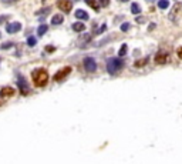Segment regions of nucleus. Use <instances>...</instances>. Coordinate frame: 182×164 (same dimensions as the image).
Returning <instances> with one entry per match:
<instances>
[{"label": "nucleus", "instance_id": "nucleus-20", "mask_svg": "<svg viewBox=\"0 0 182 164\" xmlns=\"http://www.w3.org/2000/svg\"><path fill=\"white\" fill-rule=\"evenodd\" d=\"M13 46H14L13 41H7V43H2V44H0V48H2V50H7V48L13 47Z\"/></svg>", "mask_w": 182, "mask_h": 164}, {"label": "nucleus", "instance_id": "nucleus-4", "mask_svg": "<svg viewBox=\"0 0 182 164\" xmlns=\"http://www.w3.org/2000/svg\"><path fill=\"white\" fill-rule=\"evenodd\" d=\"M17 86H19L20 89V93L23 94V96H27L29 94V84H27L26 78L23 77V76H19V78H17Z\"/></svg>", "mask_w": 182, "mask_h": 164}, {"label": "nucleus", "instance_id": "nucleus-7", "mask_svg": "<svg viewBox=\"0 0 182 164\" xmlns=\"http://www.w3.org/2000/svg\"><path fill=\"white\" fill-rule=\"evenodd\" d=\"M20 30H22V23H19V22L9 23L7 26H6V32L10 34H14V33H17V32H20Z\"/></svg>", "mask_w": 182, "mask_h": 164}, {"label": "nucleus", "instance_id": "nucleus-25", "mask_svg": "<svg viewBox=\"0 0 182 164\" xmlns=\"http://www.w3.org/2000/svg\"><path fill=\"white\" fill-rule=\"evenodd\" d=\"M105 29H107V24H103V26H101L98 30H97V29L94 30V33H95V34H100V33H103V32H105Z\"/></svg>", "mask_w": 182, "mask_h": 164}, {"label": "nucleus", "instance_id": "nucleus-11", "mask_svg": "<svg viewBox=\"0 0 182 164\" xmlns=\"http://www.w3.org/2000/svg\"><path fill=\"white\" fill-rule=\"evenodd\" d=\"M74 16L77 17L78 20H88V13H87L86 10H81V9H78V10H75Z\"/></svg>", "mask_w": 182, "mask_h": 164}, {"label": "nucleus", "instance_id": "nucleus-9", "mask_svg": "<svg viewBox=\"0 0 182 164\" xmlns=\"http://www.w3.org/2000/svg\"><path fill=\"white\" fill-rule=\"evenodd\" d=\"M14 93H16V90L13 89V87H3V89L0 90V97L6 99V97L14 96Z\"/></svg>", "mask_w": 182, "mask_h": 164}, {"label": "nucleus", "instance_id": "nucleus-32", "mask_svg": "<svg viewBox=\"0 0 182 164\" xmlns=\"http://www.w3.org/2000/svg\"><path fill=\"white\" fill-rule=\"evenodd\" d=\"M119 2H124V3H125V2H128V0H119Z\"/></svg>", "mask_w": 182, "mask_h": 164}, {"label": "nucleus", "instance_id": "nucleus-34", "mask_svg": "<svg viewBox=\"0 0 182 164\" xmlns=\"http://www.w3.org/2000/svg\"><path fill=\"white\" fill-rule=\"evenodd\" d=\"M148 2H154V0H148Z\"/></svg>", "mask_w": 182, "mask_h": 164}, {"label": "nucleus", "instance_id": "nucleus-5", "mask_svg": "<svg viewBox=\"0 0 182 164\" xmlns=\"http://www.w3.org/2000/svg\"><path fill=\"white\" fill-rule=\"evenodd\" d=\"M57 7L63 10L64 13H68L73 9V2L71 0H57Z\"/></svg>", "mask_w": 182, "mask_h": 164}, {"label": "nucleus", "instance_id": "nucleus-31", "mask_svg": "<svg viewBox=\"0 0 182 164\" xmlns=\"http://www.w3.org/2000/svg\"><path fill=\"white\" fill-rule=\"evenodd\" d=\"M178 56H179V59H182V47L178 50Z\"/></svg>", "mask_w": 182, "mask_h": 164}, {"label": "nucleus", "instance_id": "nucleus-17", "mask_svg": "<svg viewBox=\"0 0 182 164\" xmlns=\"http://www.w3.org/2000/svg\"><path fill=\"white\" fill-rule=\"evenodd\" d=\"M141 11V7L138 6V3H131V13L132 15H140Z\"/></svg>", "mask_w": 182, "mask_h": 164}, {"label": "nucleus", "instance_id": "nucleus-19", "mask_svg": "<svg viewBox=\"0 0 182 164\" xmlns=\"http://www.w3.org/2000/svg\"><path fill=\"white\" fill-rule=\"evenodd\" d=\"M47 30H48V27L46 24H40V27L37 29V34L38 36H43V34L47 33Z\"/></svg>", "mask_w": 182, "mask_h": 164}, {"label": "nucleus", "instance_id": "nucleus-27", "mask_svg": "<svg viewBox=\"0 0 182 164\" xmlns=\"http://www.w3.org/2000/svg\"><path fill=\"white\" fill-rule=\"evenodd\" d=\"M98 4H101L103 7H107L108 4H110V0H98Z\"/></svg>", "mask_w": 182, "mask_h": 164}, {"label": "nucleus", "instance_id": "nucleus-8", "mask_svg": "<svg viewBox=\"0 0 182 164\" xmlns=\"http://www.w3.org/2000/svg\"><path fill=\"white\" fill-rule=\"evenodd\" d=\"M90 41H91V34L86 33V34H83V36H80V37H78L77 44H78V47H84L86 44H88Z\"/></svg>", "mask_w": 182, "mask_h": 164}, {"label": "nucleus", "instance_id": "nucleus-22", "mask_svg": "<svg viewBox=\"0 0 182 164\" xmlns=\"http://www.w3.org/2000/svg\"><path fill=\"white\" fill-rule=\"evenodd\" d=\"M36 43H37V40H36V37H34V36H30V37L27 39V44H29L30 47L36 46Z\"/></svg>", "mask_w": 182, "mask_h": 164}, {"label": "nucleus", "instance_id": "nucleus-23", "mask_svg": "<svg viewBox=\"0 0 182 164\" xmlns=\"http://www.w3.org/2000/svg\"><path fill=\"white\" fill-rule=\"evenodd\" d=\"M86 3H87V4H90V6H91V7H93L94 10H98V4H97L95 0H86Z\"/></svg>", "mask_w": 182, "mask_h": 164}, {"label": "nucleus", "instance_id": "nucleus-33", "mask_svg": "<svg viewBox=\"0 0 182 164\" xmlns=\"http://www.w3.org/2000/svg\"><path fill=\"white\" fill-rule=\"evenodd\" d=\"M73 2H80V0H73Z\"/></svg>", "mask_w": 182, "mask_h": 164}, {"label": "nucleus", "instance_id": "nucleus-1", "mask_svg": "<svg viewBox=\"0 0 182 164\" xmlns=\"http://www.w3.org/2000/svg\"><path fill=\"white\" fill-rule=\"evenodd\" d=\"M31 78H33V83L37 87H44L48 82V73L46 69H34L31 71Z\"/></svg>", "mask_w": 182, "mask_h": 164}, {"label": "nucleus", "instance_id": "nucleus-6", "mask_svg": "<svg viewBox=\"0 0 182 164\" xmlns=\"http://www.w3.org/2000/svg\"><path fill=\"white\" fill-rule=\"evenodd\" d=\"M70 71H71V67H64V69H61V70H59L56 74H54V82H63L64 78L70 74Z\"/></svg>", "mask_w": 182, "mask_h": 164}, {"label": "nucleus", "instance_id": "nucleus-28", "mask_svg": "<svg viewBox=\"0 0 182 164\" xmlns=\"http://www.w3.org/2000/svg\"><path fill=\"white\" fill-rule=\"evenodd\" d=\"M54 50H56L54 46H46V52H47V53H53Z\"/></svg>", "mask_w": 182, "mask_h": 164}, {"label": "nucleus", "instance_id": "nucleus-26", "mask_svg": "<svg viewBox=\"0 0 182 164\" xmlns=\"http://www.w3.org/2000/svg\"><path fill=\"white\" fill-rule=\"evenodd\" d=\"M135 22L138 23V24H142V23L147 22V19L145 17H142V16H137V19H135Z\"/></svg>", "mask_w": 182, "mask_h": 164}, {"label": "nucleus", "instance_id": "nucleus-29", "mask_svg": "<svg viewBox=\"0 0 182 164\" xmlns=\"http://www.w3.org/2000/svg\"><path fill=\"white\" fill-rule=\"evenodd\" d=\"M7 19H9V16H0V24H2V23H4V22H7Z\"/></svg>", "mask_w": 182, "mask_h": 164}, {"label": "nucleus", "instance_id": "nucleus-10", "mask_svg": "<svg viewBox=\"0 0 182 164\" xmlns=\"http://www.w3.org/2000/svg\"><path fill=\"white\" fill-rule=\"evenodd\" d=\"M167 60H168V54L165 52H158V53H156V56H155V61H156V63L164 64V63H167Z\"/></svg>", "mask_w": 182, "mask_h": 164}, {"label": "nucleus", "instance_id": "nucleus-21", "mask_svg": "<svg viewBox=\"0 0 182 164\" xmlns=\"http://www.w3.org/2000/svg\"><path fill=\"white\" fill-rule=\"evenodd\" d=\"M147 61H148V57H145V59H142V60H137V61H135V67H142V66L147 64Z\"/></svg>", "mask_w": 182, "mask_h": 164}, {"label": "nucleus", "instance_id": "nucleus-13", "mask_svg": "<svg viewBox=\"0 0 182 164\" xmlns=\"http://www.w3.org/2000/svg\"><path fill=\"white\" fill-rule=\"evenodd\" d=\"M73 30L74 32H78V33H81V32H84L86 30V24L84 23H81V22H77V23H73Z\"/></svg>", "mask_w": 182, "mask_h": 164}, {"label": "nucleus", "instance_id": "nucleus-2", "mask_svg": "<svg viewBox=\"0 0 182 164\" xmlns=\"http://www.w3.org/2000/svg\"><path fill=\"white\" fill-rule=\"evenodd\" d=\"M123 66H124V61L119 57L118 59L112 57V59H108V61H107V71L110 74H117L123 69Z\"/></svg>", "mask_w": 182, "mask_h": 164}, {"label": "nucleus", "instance_id": "nucleus-12", "mask_svg": "<svg viewBox=\"0 0 182 164\" xmlns=\"http://www.w3.org/2000/svg\"><path fill=\"white\" fill-rule=\"evenodd\" d=\"M181 10V3H176L174 6V9H172L171 10V13H169V20H172V22H175V17H176V13H178V11Z\"/></svg>", "mask_w": 182, "mask_h": 164}, {"label": "nucleus", "instance_id": "nucleus-3", "mask_svg": "<svg viewBox=\"0 0 182 164\" xmlns=\"http://www.w3.org/2000/svg\"><path fill=\"white\" fill-rule=\"evenodd\" d=\"M84 69L88 73H94L97 70V61L93 59V57H86L84 59Z\"/></svg>", "mask_w": 182, "mask_h": 164}, {"label": "nucleus", "instance_id": "nucleus-24", "mask_svg": "<svg viewBox=\"0 0 182 164\" xmlns=\"http://www.w3.org/2000/svg\"><path fill=\"white\" fill-rule=\"evenodd\" d=\"M130 27H131L130 23H123V24H121V32H124V33H125V32H128V30H130Z\"/></svg>", "mask_w": 182, "mask_h": 164}, {"label": "nucleus", "instance_id": "nucleus-35", "mask_svg": "<svg viewBox=\"0 0 182 164\" xmlns=\"http://www.w3.org/2000/svg\"><path fill=\"white\" fill-rule=\"evenodd\" d=\"M0 37H2V33H0Z\"/></svg>", "mask_w": 182, "mask_h": 164}, {"label": "nucleus", "instance_id": "nucleus-18", "mask_svg": "<svg viewBox=\"0 0 182 164\" xmlns=\"http://www.w3.org/2000/svg\"><path fill=\"white\" fill-rule=\"evenodd\" d=\"M127 48H128V46L124 43V44H121V47H119L118 50V57H124L127 54Z\"/></svg>", "mask_w": 182, "mask_h": 164}, {"label": "nucleus", "instance_id": "nucleus-16", "mask_svg": "<svg viewBox=\"0 0 182 164\" xmlns=\"http://www.w3.org/2000/svg\"><path fill=\"white\" fill-rule=\"evenodd\" d=\"M158 7H160L161 10L168 9L169 7V0H160V2H158Z\"/></svg>", "mask_w": 182, "mask_h": 164}, {"label": "nucleus", "instance_id": "nucleus-15", "mask_svg": "<svg viewBox=\"0 0 182 164\" xmlns=\"http://www.w3.org/2000/svg\"><path fill=\"white\" fill-rule=\"evenodd\" d=\"M51 13V7H44L41 9V10L37 11V16H41V17H46L47 15H50Z\"/></svg>", "mask_w": 182, "mask_h": 164}, {"label": "nucleus", "instance_id": "nucleus-30", "mask_svg": "<svg viewBox=\"0 0 182 164\" xmlns=\"http://www.w3.org/2000/svg\"><path fill=\"white\" fill-rule=\"evenodd\" d=\"M155 27H156L155 23H151V24H149V29H148V30H152V29H155Z\"/></svg>", "mask_w": 182, "mask_h": 164}, {"label": "nucleus", "instance_id": "nucleus-14", "mask_svg": "<svg viewBox=\"0 0 182 164\" xmlns=\"http://www.w3.org/2000/svg\"><path fill=\"white\" fill-rule=\"evenodd\" d=\"M64 22V16L63 15H56V16H53L51 17V24H61V23Z\"/></svg>", "mask_w": 182, "mask_h": 164}]
</instances>
